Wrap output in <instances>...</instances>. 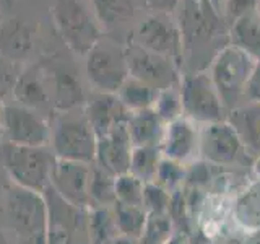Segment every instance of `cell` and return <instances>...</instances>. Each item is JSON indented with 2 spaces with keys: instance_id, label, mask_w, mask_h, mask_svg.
<instances>
[{
  "instance_id": "6da1fadb",
  "label": "cell",
  "mask_w": 260,
  "mask_h": 244,
  "mask_svg": "<svg viewBox=\"0 0 260 244\" xmlns=\"http://www.w3.org/2000/svg\"><path fill=\"white\" fill-rule=\"evenodd\" d=\"M0 222L21 244H46L47 203L44 195L10 184L0 202Z\"/></svg>"
},
{
  "instance_id": "7a4b0ae2",
  "label": "cell",
  "mask_w": 260,
  "mask_h": 244,
  "mask_svg": "<svg viewBox=\"0 0 260 244\" xmlns=\"http://www.w3.org/2000/svg\"><path fill=\"white\" fill-rule=\"evenodd\" d=\"M0 161L13 186L38 194H44L51 187L57 161L51 146H21L5 142L0 146Z\"/></svg>"
},
{
  "instance_id": "3957f363",
  "label": "cell",
  "mask_w": 260,
  "mask_h": 244,
  "mask_svg": "<svg viewBox=\"0 0 260 244\" xmlns=\"http://www.w3.org/2000/svg\"><path fill=\"white\" fill-rule=\"evenodd\" d=\"M98 135L83 111L59 112L51 124V146L57 160L93 165L96 158Z\"/></svg>"
},
{
  "instance_id": "277c9868",
  "label": "cell",
  "mask_w": 260,
  "mask_h": 244,
  "mask_svg": "<svg viewBox=\"0 0 260 244\" xmlns=\"http://www.w3.org/2000/svg\"><path fill=\"white\" fill-rule=\"evenodd\" d=\"M255 64L254 55L234 44L219 49L211 60L208 75L228 112L244 103V93Z\"/></svg>"
},
{
  "instance_id": "5b68a950",
  "label": "cell",
  "mask_w": 260,
  "mask_h": 244,
  "mask_svg": "<svg viewBox=\"0 0 260 244\" xmlns=\"http://www.w3.org/2000/svg\"><path fill=\"white\" fill-rule=\"evenodd\" d=\"M51 16L57 33L75 54L86 55L103 38L98 21L80 0H54Z\"/></svg>"
},
{
  "instance_id": "8992f818",
  "label": "cell",
  "mask_w": 260,
  "mask_h": 244,
  "mask_svg": "<svg viewBox=\"0 0 260 244\" xmlns=\"http://www.w3.org/2000/svg\"><path fill=\"white\" fill-rule=\"evenodd\" d=\"M85 73L94 92L117 93L130 77L125 47L101 38L85 55Z\"/></svg>"
},
{
  "instance_id": "52a82bcc",
  "label": "cell",
  "mask_w": 260,
  "mask_h": 244,
  "mask_svg": "<svg viewBox=\"0 0 260 244\" xmlns=\"http://www.w3.org/2000/svg\"><path fill=\"white\" fill-rule=\"evenodd\" d=\"M200 160L219 169L254 168V160L228 120L200 126Z\"/></svg>"
},
{
  "instance_id": "ba28073f",
  "label": "cell",
  "mask_w": 260,
  "mask_h": 244,
  "mask_svg": "<svg viewBox=\"0 0 260 244\" xmlns=\"http://www.w3.org/2000/svg\"><path fill=\"white\" fill-rule=\"evenodd\" d=\"M184 117L197 126L226 120V108L207 72H190L181 78Z\"/></svg>"
},
{
  "instance_id": "9c48e42d",
  "label": "cell",
  "mask_w": 260,
  "mask_h": 244,
  "mask_svg": "<svg viewBox=\"0 0 260 244\" xmlns=\"http://www.w3.org/2000/svg\"><path fill=\"white\" fill-rule=\"evenodd\" d=\"M43 195L47 203L46 244H89L88 208L70 205L51 187Z\"/></svg>"
},
{
  "instance_id": "30bf717a",
  "label": "cell",
  "mask_w": 260,
  "mask_h": 244,
  "mask_svg": "<svg viewBox=\"0 0 260 244\" xmlns=\"http://www.w3.org/2000/svg\"><path fill=\"white\" fill-rule=\"evenodd\" d=\"M0 127L7 143L21 146H49L51 124L39 112L24 108L18 103H5Z\"/></svg>"
},
{
  "instance_id": "8fae6325",
  "label": "cell",
  "mask_w": 260,
  "mask_h": 244,
  "mask_svg": "<svg viewBox=\"0 0 260 244\" xmlns=\"http://www.w3.org/2000/svg\"><path fill=\"white\" fill-rule=\"evenodd\" d=\"M125 51L130 77L156 88L158 92L181 85L182 75L179 72L177 62L146 51L134 43L125 47Z\"/></svg>"
},
{
  "instance_id": "7c38bea8",
  "label": "cell",
  "mask_w": 260,
  "mask_h": 244,
  "mask_svg": "<svg viewBox=\"0 0 260 244\" xmlns=\"http://www.w3.org/2000/svg\"><path fill=\"white\" fill-rule=\"evenodd\" d=\"M134 44L158 55L168 57L177 64L184 54V39L181 28L162 13L148 16L138 26Z\"/></svg>"
},
{
  "instance_id": "4fadbf2b",
  "label": "cell",
  "mask_w": 260,
  "mask_h": 244,
  "mask_svg": "<svg viewBox=\"0 0 260 244\" xmlns=\"http://www.w3.org/2000/svg\"><path fill=\"white\" fill-rule=\"evenodd\" d=\"M91 166L93 165L86 163L57 160L52 169L51 189L73 207L91 208V199H89Z\"/></svg>"
},
{
  "instance_id": "5bb4252c",
  "label": "cell",
  "mask_w": 260,
  "mask_h": 244,
  "mask_svg": "<svg viewBox=\"0 0 260 244\" xmlns=\"http://www.w3.org/2000/svg\"><path fill=\"white\" fill-rule=\"evenodd\" d=\"M221 13L210 0H184L181 33L184 44L202 46L213 41L223 31Z\"/></svg>"
},
{
  "instance_id": "9a60e30c",
  "label": "cell",
  "mask_w": 260,
  "mask_h": 244,
  "mask_svg": "<svg viewBox=\"0 0 260 244\" xmlns=\"http://www.w3.org/2000/svg\"><path fill=\"white\" fill-rule=\"evenodd\" d=\"M162 157L190 166L200 160V126L187 117L169 122L161 143Z\"/></svg>"
},
{
  "instance_id": "2e32d148",
  "label": "cell",
  "mask_w": 260,
  "mask_h": 244,
  "mask_svg": "<svg viewBox=\"0 0 260 244\" xmlns=\"http://www.w3.org/2000/svg\"><path fill=\"white\" fill-rule=\"evenodd\" d=\"M134 145L130 142L127 124L119 126L112 132L98 137L94 165L114 177L128 173Z\"/></svg>"
},
{
  "instance_id": "e0dca14e",
  "label": "cell",
  "mask_w": 260,
  "mask_h": 244,
  "mask_svg": "<svg viewBox=\"0 0 260 244\" xmlns=\"http://www.w3.org/2000/svg\"><path fill=\"white\" fill-rule=\"evenodd\" d=\"M83 112L98 137H103L119 126L127 124L130 114L116 93L100 92L91 93L83 106Z\"/></svg>"
},
{
  "instance_id": "ac0fdd59",
  "label": "cell",
  "mask_w": 260,
  "mask_h": 244,
  "mask_svg": "<svg viewBox=\"0 0 260 244\" xmlns=\"http://www.w3.org/2000/svg\"><path fill=\"white\" fill-rule=\"evenodd\" d=\"M13 100L47 119L49 114L55 109L44 69L32 65L21 70L13 89Z\"/></svg>"
},
{
  "instance_id": "d6986e66",
  "label": "cell",
  "mask_w": 260,
  "mask_h": 244,
  "mask_svg": "<svg viewBox=\"0 0 260 244\" xmlns=\"http://www.w3.org/2000/svg\"><path fill=\"white\" fill-rule=\"evenodd\" d=\"M36 47V29L21 18H7L0 21V57L13 64L31 59Z\"/></svg>"
},
{
  "instance_id": "ffe728a7",
  "label": "cell",
  "mask_w": 260,
  "mask_h": 244,
  "mask_svg": "<svg viewBox=\"0 0 260 244\" xmlns=\"http://www.w3.org/2000/svg\"><path fill=\"white\" fill-rule=\"evenodd\" d=\"M226 120L236 130L247 155L255 163L260 158V104L242 103L226 114Z\"/></svg>"
},
{
  "instance_id": "44dd1931",
  "label": "cell",
  "mask_w": 260,
  "mask_h": 244,
  "mask_svg": "<svg viewBox=\"0 0 260 244\" xmlns=\"http://www.w3.org/2000/svg\"><path fill=\"white\" fill-rule=\"evenodd\" d=\"M49 89H51L54 109L59 112L80 109L81 106H85L86 100L83 95V89L75 73H72L67 69L55 67L51 70H46Z\"/></svg>"
},
{
  "instance_id": "7402d4cb",
  "label": "cell",
  "mask_w": 260,
  "mask_h": 244,
  "mask_svg": "<svg viewBox=\"0 0 260 244\" xmlns=\"http://www.w3.org/2000/svg\"><path fill=\"white\" fill-rule=\"evenodd\" d=\"M166 126L153 109L130 112L127 119V132L134 146H161Z\"/></svg>"
},
{
  "instance_id": "603a6c76",
  "label": "cell",
  "mask_w": 260,
  "mask_h": 244,
  "mask_svg": "<svg viewBox=\"0 0 260 244\" xmlns=\"http://www.w3.org/2000/svg\"><path fill=\"white\" fill-rule=\"evenodd\" d=\"M231 218L244 233L260 230V177L249 182L233 200Z\"/></svg>"
},
{
  "instance_id": "cb8c5ba5",
  "label": "cell",
  "mask_w": 260,
  "mask_h": 244,
  "mask_svg": "<svg viewBox=\"0 0 260 244\" xmlns=\"http://www.w3.org/2000/svg\"><path fill=\"white\" fill-rule=\"evenodd\" d=\"M138 0H91L96 21L104 28H117L134 20Z\"/></svg>"
},
{
  "instance_id": "d4e9b609",
  "label": "cell",
  "mask_w": 260,
  "mask_h": 244,
  "mask_svg": "<svg viewBox=\"0 0 260 244\" xmlns=\"http://www.w3.org/2000/svg\"><path fill=\"white\" fill-rule=\"evenodd\" d=\"M158 93L159 92L156 88L146 85L134 77H128L116 95L119 96V100L125 106L128 112H135L143 109H153Z\"/></svg>"
},
{
  "instance_id": "484cf974",
  "label": "cell",
  "mask_w": 260,
  "mask_h": 244,
  "mask_svg": "<svg viewBox=\"0 0 260 244\" xmlns=\"http://www.w3.org/2000/svg\"><path fill=\"white\" fill-rule=\"evenodd\" d=\"M89 244H111L119 236L112 207L88 208Z\"/></svg>"
},
{
  "instance_id": "4316f807",
  "label": "cell",
  "mask_w": 260,
  "mask_h": 244,
  "mask_svg": "<svg viewBox=\"0 0 260 244\" xmlns=\"http://www.w3.org/2000/svg\"><path fill=\"white\" fill-rule=\"evenodd\" d=\"M231 39L255 59H260V16L252 13L231 24Z\"/></svg>"
},
{
  "instance_id": "83f0119b",
  "label": "cell",
  "mask_w": 260,
  "mask_h": 244,
  "mask_svg": "<svg viewBox=\"0 0 260 244\" xmlns=\"http://www.w3.org/2000/svg\"><path fill=\"white\" fill-rule=\"evenodd\" d=\"M162 160L161 146H134L128 173L140 181L153 182Z\"/></svg>"
},
{
  "instance_id": "f1b7e54d",
  "label": "cell",
  "mask_w": 260,
  "mask_h": 244,
  "mask_svg": "<svg viewBox=\"0 0 260 244\" xmlns=\"http://www.w3.org/2000/svg\"><path fill=\"white\" fill-rule=\"evenodd\" d=\"M114 218L119 234L127 236V238L140 239L145 231L148 214L143 207H134V205H124V203H114L112 205Z\"/></svg>"
},
{
  "instance_id": "f546056e",
  "label": "cell",
  "mask_w": 260,
  "mask_h": 244,
  "mask_svg": "<svg viewBox=\"0 0 260 244\" xmlns=\"http://www.w3.org/2000/svg\"><path fill=\"white\" fill-rule=\"evenodd\" d=\"M89 199L91 207H112L116 203V177L94 163L89 179Z\"/></svg>"
},
{
  "instance_id": "4dcf8cb0",
  "label": "cell",
  "mask_w": 260,
  "mask_h": 244,
  "mask_svg": "<svg viewBox=\"0 0 260 244\" xmlns=\"http://www.w3.org/2000/svg\"><path fill=\"white\" fill-rule=\"evenodd\" d=\"M185 177H187V166L181 165V163H177L174 160L162 157L153 182L161 186L162 189H166L168 192L174 194L184 187Z\"/></svg>"
},
{
  "instance_id": "1f68e13d",
  "label": "cell",
  "mask_w": 260,
  "mask_h": 244,
  "mask_svg": "<svg viewBox=\"0 0 260 244\" xmlns=\"http://www.w3.org/2000/svg\"><path fill=\"white\" fill-rule=\"evenodd\" d=\"M153 111L156 112L158 116L166 122V124L184 117L181 88L173 86V88L161 89V92L158 93L156 103H154V106H153Z\"/></svg>"
},
{
  "instance_id": "d6a6232c",
  "label": "cell",
  "mask_w": 260,
  "mask_h": 244,
  "mask_svg": "<svg viewBox=\"0 0 260 244\" xmlns=\"http://www.w3.org/2000/svg\"><path fill=\"white\" fill-rule=\"evenodd\" d=\"M143 191L145 182L130 173L116 177V203L143 207Z\"/></svg>"
},
{
  "instance_id": "836d02e7",
  "label": "cell",
  "mask_w": 260,
  "mask_h": 244,
  "mask_svg": "<svg viewBox=\"0 0 260 244\" xmlns=\"http://www.w3.org/2000/svg\"><path fill=\"white\" fill-rule=\"evenodd\" d=\"M173 194L154 182H146L143 191V208L148 215H168Z\"/></svg>"
},
{
  "instance_id": "e575fe53",
  "label": "cell",
  "mask_w": 260,
  "mask_h": 244,
  "mask_svg": "<svg viewBox=\"0 0 260 244\" xmlns=\"http://www.w3.org/2000/svg\"><path fill=\"white\" fill-rule=\"evenodd\" d=\"M20 73L21 70L18 69V64H13L0 57V100L4 103L13 98V89Z\"/></svg>"
},
{
  "instance_id": "d590c367",
  "label": "cell",
  "mask_w": 260,
  "mask_h": 244,
  "mask_svg": "<svg viewBox=\"0 0 260 244\" xmlns=\"http://www.w3.org/2000/svg\"><path fill=\"white\" fill-rule=\"evenodd\" d=\"M257 2L258 0H226L221 10L226 23L233 24L244 16L257 13Z\"/></svg>"
},
{
  "instance_id": "8d00e7d4",
  "label": "cell",
  "mask_w": 260,
  "mask_h": 244,
  "mask_svg": "<svg viewBox=\"0 0 260 244\" xmlns=\"http://www.w3.org/2000/svg\"><path fill=\"white\" fill-rule=\"evenodd\" d=\"M246 101L260 104V59H257L255 67L252 70V75L247 81L246 93H244V103Z\"/></svg>"
},
{
  "instance_id": "74e56055",
  "label": "cell",
  "mask_w": 260,
  "mask_h": 244,
  "mask_svg": "<svg viewBox=\"0 0 260 244\" xmlns=\"http://www.w3.org/2000/svg\"><path fill=\"white\" fill-rule=\"evenodd\" d=\"M179 2H181V0H145V4L148 5V8L162 15L174 12Z\"/></svg>"
},
{
  "instance_id": "f35d334b",
  "label": "cell",
  "mask_w": 260,
  "mask_h": 244,
  "mask_svg": "<svg viewBox=\"0 0 260 244\" xmlns=\"http://www.w3.org/2000/svg\"><path fill=\"white\" fill-rule=\"evenodd\" d=\"M0 244H21L2 222H0Z\"/></svg>"
},
{
  "instance_id": "ab89813d",
  "label": "cell",
  "mask_w": 260,
  "mask_h": 244,
  "mask_svg": "<svg viewBox=\"0 0 260 244\" xmlns=\"http://www.w3.org/2000/svg\"><path fill=\"white\" fill-rule=\"evenodd\" d=\"M166 244H192V241H190L189 234L181 233V231H174L173 236L166 241Z\"/></svg>"
},
{
  "instance_id": "60d3db41",
  "label": "cell",
  "mask_w": 260,
  "mask_h": 244,
  "mask_svg": "<svg viewBox=\"0 0 260 244\" xmlns=\"http://www.w3.org/2000/svg\"><path fill=\"white\" fill-rule=\"evenodd\" d=\"M5 179H8V176H7V173H5L4 166H2V161H0V202H2V199H4V195H5L7 189L10 187V186H7V184H5ZM10 184H12V182H10Z\"/></svg>"
},
{
  "instance_id": "b9f144b4",
  "label": "cell",
  "mask_w": 260,
  "mask_h": 244,
  "mask_svg": "<svg viewBox=\"0 0 260 244\" xmlns=\"http://www.w3.org/2000/svg\"><path fill=\"white\" fill-rule=\"evenodd\" d=\"M111 244H138V239H134V238H127V236H122L119 234L116 239H114Z\"/></svg>"
},
{
  "instance_id": "7bdbcfd3",
  "label": "cell",
  "mask_w": 260,
  "mask_h": 244,
  "mask_svg": "<svg viewBox=\"0 0 260 244\" xmlns=\"http://www.w3.org/2000/svg\"><path fill=\"white\" fill-rule=\"evenodd\" d=\"M246 244H260V230H258V231H254V233H250V234H247Z\"/></svg>"
},
{
  "instance_id": "ee69618b",
  "label": "cell",
  "mask_w": 260,
  "mask_h": 244,
  "mask_svg": "<svg viewBox=\"0 0 260 244\" xmlns=\"http://www.w3.org/2000/svg\"><path fill=\"white\" fill-rule=\"evenodd\" d=\"M224 2H226V0H210V4L213 5L216 8V12H219V13H221V10H223Z\"/></svg>"
},
{
  "instance_id": "f6af8a7d",
  "label": "cell",
  "mask_w": 260,
  "mask_h": 244,
  "mask_svg": "<svg viewBox=\"0 0 260 244\" xmlns=\"http://www.w3.org/2000/svg\"><path fill=\"white\" fill-rule=\"evenodd\" d=\"M254 173H255V176L260 177V158L254 163Z\"/></svg>"
},
{
  "instance_id": "bcb514c9",
  "label": "cell",
  "mask_w": 260,
  "mask_h": 244,
  "mask_svg": "<svg viewBox=\"0 0 260 244\" xmlns=\"http://www.w3.org/2000/svg\"><path fill=\"white\" fill-rule=\"evenodd\" d=\"M4 106H5V103L0 100V116H2V111H4Z\"/></svg>"
},
{
  "instance_id": "7dc6e473",
  "label": "cell",
  "mask_w": 260,
  "mask_h": 244,
  "mask_svg": "<svg viewBox=\"0 0 260 244\" xmlns=\"http://www.w3.org/2000/svg\"><path fill=\"white\" fill-rule=\"evenodd\" d=\"M257 15L260 16V0H258V2H257Z\"/></svg>"
}]
</instances>
